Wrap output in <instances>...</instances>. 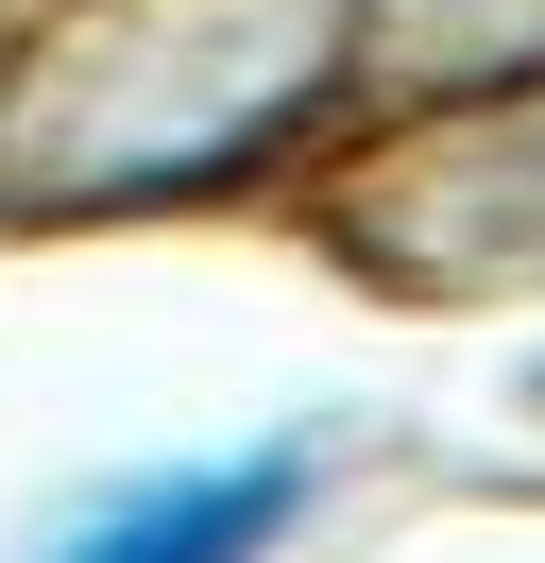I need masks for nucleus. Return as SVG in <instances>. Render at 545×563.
Returning a JSON list of instances; mask_svg holds the SVG:
<instances>
[{"label":"nucleus","instance_id":"obj_1","mask_svg":"<svg viewBox=\"0 0 545 563\" xmlns=\"http://www.w3.org/2000/svg\"><path fill=\"white\" fill-rule=\"evenodd\" d=\"M272 512H290V461H222V478H170L136 512H102L68 563H256Z\"/></svg>","mask_w":545,"mask_h":563}]
</instances>
